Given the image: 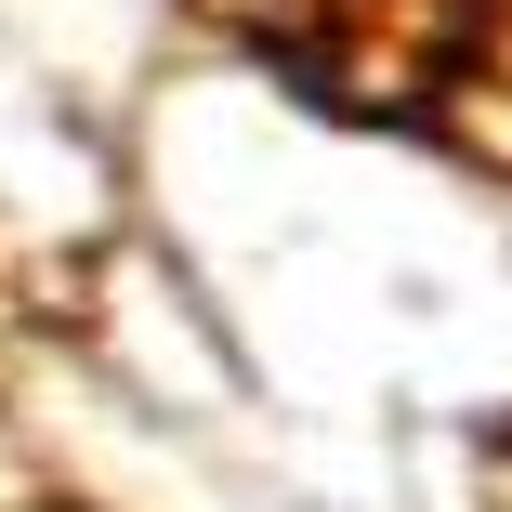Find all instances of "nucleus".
<instances>
[{"mask_svg":"<svg viewBox=\"0 0 512 512\" xmlns=\"http://www.w3.org/2000/svg\"><path fill=\"white\" fill-rule=\"evenodd\" d=\"M224 14L355 106H447L460 132L512 145V0H224Z\"/></svg>","mask_w":512,"mask_h":512,"instance_id":"nucleus-1","label":"nucleus"},{"mask_svg":"<svg viewBox=\"0 0 512 512\" xmlns=\"http://www.w3.org/2000/svg\"><path fill=\"white\" fill-rule=\"evenodd\" d=\"M40 512H53V499H40Z\"/></svg>","mask_w":512,"mask_h":512,"instance_id":"nucleus-2","label":"nucleus"}]
</instances>
